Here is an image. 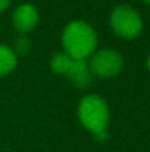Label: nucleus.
Returning a JSON list of instances; mask_svg holds the SVG:
<instances>
[{"mask_svg":"<svg viewBox=\"0 0 150 152\" xmlns=\"http://www.w3.org/2000/svg\"><path fill=\"white\" fill-rule=\"evenodd\" d=\"M143 1H146L147 4H150V0H143Z\"/></svg>","mask_w":150,"mask_h":152,"instance_id":"nucleus-12","label":"nucleus"},{"mask_svg":"<svg viewBox=\"0 0 150 152\" xmlns=\"http://www.w3.org/2000/svg\"><path fill=\"white\" fill-rule=\"evenodd\" d=\"M10 1H12V0H0V13H1V12H4V10L9 7Z\"/></svg>","mask_w":150,"mask_h":152,"instance_id":"nucleus-10","label":"nucleus"},{"mask_svg":"<svg viewBox=\"0 0 150 152\" xmlns=\"http://www.w3.org/2000/svg\"><path fill=\"white\" fill-rule=\"evenodd\" d=\"M40 15L36 6L24 3L19 4L12 13V24L19 33H30L38 24Z\"/></svg>","mask_w":150,"mask_h":152,"instance_id":"nucleus-5","label":"nucleus"},{"mask_svg":"<svg viewBox=\"0 0 150 152\" xmlns=\"http://www.w3.org/2000/svg\"><path fill=\"white\" fill-rule=\"evenodd\" d=\"M18 65V58L13 49L6 45H0V77L9 75Z\"/></svg>","mask_w":150,"mask_h":152,"instance_id":"nucleus-7","label":"nucleus"},{"mask_svg":"<svg viewBox=\"0 0 150 152\" xmlns=\"http://www.w3.org/2000/svg\"><path fill=\"white\" fill-rule=\"evenodd\" d=\"M72 64V58H69L65 52L56 53L53 55V58L50 59V68L54 74L57 75H66L69 66Z\"/></svg>","mask_w":150,"mask_h":152,"instance_id":"nucleus-8","label":"nucleus"},{"mask_svg":"<svg viewBox=\"0 0 150 152\" xmlns=\"http://www.w3.org/2000/svg\"><path fill=\"white\" fill-rule=\"evenodd\" d=\"M63 52L78 61H88L97 48V34L86 21H71L62 31Z\"/></svg>","mask_w":150,"mask_h":152,"instance_id":"nucleus-1","label":"nucleus"},{"mask_svg":"<svg viewBox=\"0 0 150 152\" xmlns=\"http://www.w3.org/2000/svg\"><path fill=\"white\" fill-rule=\"evenodd\" d=\"M65 77L69 78L71 83L77 89H87L94 75L91 74V69L88 66V61L72 59V64H71V66H69Z\"/></svg>","mask_w":150,"mask_h":152,"instance_id":"nucleus-6","label":"nucleus"},{"mask_svg":"<svg viewBox=\"0 0 150 152\" xmlns=\"http://www.w3.org/2000/svg\"><path fill=\"white\" fill-rule=\"evenodd\" d=\"M15 49L18 53H27L28 49H30V42L25 39V37H19L18 40H16V43H15ZM15 52V53H16Z\"/></svg>","mask_w":150,"mask_h":152,"instance_id":"nucleus-9","label":"nucleus"},{"mask_svg":"<svg viewBox=\"0 0 150 152\" xmlns=\"http://www.w3.org/2000/svg\"><path fill=\"white\" fill-rule=\"evenodd\" d=\"M109 25L113 34L122 40H134L143 31V19L140 13L127 4L116 6L112 10L109 16Z\"/></svg>","mask_w":150,"mask_h":152,"instance_id":"nucleus-3","label":"nucleus"},{"mask_svg":"<svg viewBox=\"0 0 150 152\" xmlns=\"http://www.w3.org/2000/svg\"><path fill=\"white\" fill-rule=\"evenodd\" d=\"M91 74L100 78H113L121 74L124 68V58L119 52L110 48L96 50L88 59Z\"/></svg>","mask_w":150,"mask_h":152,"instance_id":"nucleus-4","label":"nucleus"},{"mask_svg":"<svg viewBox=\"0 0 150 152\" xmlns=\"http://www.w3.org/2000/svg\"><path fill=\"white\" fill-rule=\"evenodd\" d=\"M78 118L88 132L99 134L106 132L109 126L110 111L106 101L99 95H87L78 103Z\"/></svg>","mask_w":150,"mask_h":152,"instance_id":"nucleus-2","label":"nucleus"},{"mask_svg":"<svg viewBox=\"0 0 150 152\" xmlns=\"http://www.w3.org/2000/svg\"><path fill=\"white\" fill-rule=\"evenodd\" d=\"M146 66H147V69H149V72H150V55H149V58H147V61H146Z\"/></svg>","mask_w":150,"mask_h":152,"instance_id":"nucleus-11","label":"nucleus"}]
</instances>
